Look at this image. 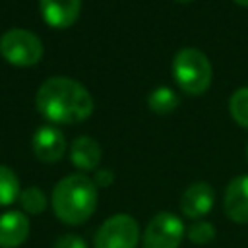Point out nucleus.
Returning a JSON list of instances; mask_svg holds the SVG:
<instances>
[{"instance_id": "1", "label": "nucleus", "mask_w": 248, "mask_h": 248, "mask_svg": "<svg viewBox=\"0 0 248 248\" xmlns=\"http://www.w3.org/2000/svg\"><path fill=\"white\" fill-rule=\"evenodd\" d=\"M35 107L52 124H76L93 112L91 93L76 79L54 76L45 79L35 95Z\"/></svg>"}, {"instance_id": "2", "label": "nucleus", "mask_w": 248, "mask_h": 248, "mask_svg": "<svg viewBox=\"0 0 248 248\" xmlns=\"http://www.w3.org/2000/svg\"><path fill=\"white\" fill-rule=\"evenodd\" d=\"M97 186L93 178L76 172L60 178L52 188L50 205L64 225H81L97 209Z\"/></svg>"}, {"instance_id": "3", "label": "nucleus", "mask_w": 248, "mask_h": 248, "mask_svg": "<svg viewBox=\"0 0 248 248\" xmlns=\"http://www.w3.org/2000/svg\"><path fill=\"white\" fill-rule=\"evenodd\" d=\"M211 62L209 58L194 48L186 46L174 54L172 60V78L176 85L188 95H202L211 85Z\"/></svg>"}, {"instance_id": "4", "label": "nucleus", "mask_w": 248, "mask_h": 248, "mask_svg": "<svg viewBox=\"0 0 248 248\" xmlns=\"http://www.w3.org/2000/svg\"><path fill=\"white\" fill-rule=\"evenodd\" d=\"M0 54L6 62L19 68L35 66L43 56V43L35 33L14 27L0 37Z\"/></svg>"}, {"instance_id": "5", "label": "nucleus", "mask_w": 248, "mask_h": 248, "mask_svg": "<svg viewBox=\"0 0 248 248\" xmlns=\"http://www.w3.org/2000/svg\"><path fill=\"white\" fill-rule=\"evenodd\" d=\"M138 242H141L140 225L126 213L108 217L93 236V248H136Z\"/></svg>"}, {"instance_id": "6", "label": "nucleus", "mask_w": 248, "mask_h": 248, "mask_svg": "<svg viewBox=\"0 0 248 248\" xmlns=\"http://www.w3.org/2000/svg\"><path fill=\"white\" fill-rule=\"evenodd\" d=\"M186 234L184 223L170 211H159L141 234V248H180Z\"/></svg>"}, {"instance_id": "7", "label": "nucleus", "mask_w": 248, "mask_h": 248, "mask_svg": "<svg viewBox=\"0 0 248 248\" xmlns=\"http://www.w3.org/2000/svg\"><path fill=\"white\" fill-rule=\"evenodd\" d=\"M215 202V192L207 182H194L190 184L180 196V211L188 219H202L205 217Z\"/></svg>"}, {"instance_id": "8", "label": "nucleus", "mask_w": 248, "mask_h": 248, "mask_svg": "<svg viewBox=\"0 0 248 248\" xmlns=\"http://www.w3.org/2000/svg\"><path fill=\"white\" fill-rule=\"evenodd\" d=\"M225 215L240 225H248V174L232 178L223 194Z\"/></svg>"}, {"instance_id": "9", "label": "nucleus", "mask_w": 248, "mask_h": 248, "mask_svg": "<svg viewBox=\"0 0 248 248\" xmlns=\"http://www.w3.org/2000/svg\"><path fill=\"white\" fill-rule=\"evenodd\" d=\"M33 153L43 163H56L66 153V138L54 126H41L33 134Z\"/></svg>"}, {"instance_id": "10", "label": "nucleus", "mask_w": 248, "mask_h": 248, "mask_svg": "<svg viewBox=\"0 0 248 248\" xmlns=\"http://www.w3.org/2000/svg\"><path fill=\"white\" fill-rule=\"evenodd\" d=\"M43 19L56 29L70 27L81 10V0H39Z\"/></svg>"}, {"instance_id": "11", "label": "nucleus", "mask_w": 248, "mask_h": 248, "mask_svg": "<svg viewBox=\"0 0 248 248\" xmlns=\"http://www.w3.org/2000/svg\"><path fill=\"white\" fill-rule=\"evenodd\" d=\"M29 219L23 211H6L0 215V248H17L29 236Z\"/></svg>"}, {"instance_id": "12", "label": "nucleus", "mask_w": 248, "mask_h": 248, "mask_svg": "<svg viewBox=\"0 0 248 248\" xmlns=\"http://www.w3.org/2000/svg\"><path fill=\"white\" fill-rule=\"evenodd\" d=\"M101 157H103L101 145L89 136H79L70 143V161L79 170H85V172L97 170Z\"/></svg>"}, {"instance_id": "13", "label": "nucleus", "mask_w": 248, "mask_h": 248, "mask_svg": "<svg viewBox=\"0 0 248 248\" xmlns=\"http://www.w3.org/2000/svg\"><path fill=\"white\" fill-rule=\"evenodd\" d=\"M147 107L157 114H169L178 107V97L170 87H155L147 97Z\"/></svg>"}, {"instance_id": "14", "label": "nucleus", "mask_w": 248, "mask_h": 248, "mask_svg": "<svg viewBox=\"0 0 248 248\" xmlns=\"http://www.w3.org/2000/svg\"><path fill=\"white\" fill-rule=\"evenodd\" d=\"M19 194H21V188L16 172L10 167L0 165V207L14 203L19 198Z\"/></svg>"}, {"instance_id": "15", "label": "nucleus", "mask_w": 248, "mask_h": 248, "mask_svg": "<svg viewBox=\"0 0 248 248\" xmlns=\"http://www.w3.org/2000/svg\"><path fill=\"white\" fill-rule=\"evenodd\" d=\"M17 202H19L23 213H29V215H39V213H43V211L46 209V205H48L45 192H43L41 188H37V186H27V188H23L21 194H19V198H17Z\"/></svg>"}, {"instance_id": "16", "label": "nucleus", "mask_w": 248, "mask_h": 248, "mask_svg": "<svg viewBox=\"0 0 248 248\" xmlns=\"http://www.w3.org/2000/svg\"><path fill=\"white\" fill-rule=\"evenodd\" d=\"M229 110L236 124L248 128V87H240L231 95Z\"/></svg>"}, {"instance_id": "17", "label": "nucleus", "mask_w": 248, "mask_h": 248, "mask_svg": "<svg viewBox=\"0 0 248 248\" xmlns=\"http://www.w3.org/2000/svg\"><path fill=\"white\" fill-rule=\"evenodd\" d=\"M186 236H188V240H190L192 244H209V242L215 240L217 231H215V227H213L209 221L198 219V221H194V223L186 229Z\"/></svg>"}, {"instance_id": "18", "label": "nucleus", "mask_w": 248, "mask_h": 248, "mask_svg": "<svg viewBox=\"0 0 248 248\" xmlns=\"http://www.w3.org/2000/svg\"><path fill=\"white\" fill-rule=\"evenodd\" d=\"M52 248H87L85 240L79 236V234H74V232H68V234H62L54 240Z\"/></svg>"}, {"instance_id": "19", "label": "nucleus", "mask_w": 248, "mask_h": 248, "mask_svg": "<svg viewBox=\"0 0 248 248\" xmlns=\"http://www.w3.org/2000/svg\"><path fill=\"white\" fill-rule=\"evenodd\" d=\"M114 180V174L110 169H101V170H95V176H93V182L97 188H107L110 186Z\"/></svg>"}, {"instance_id": "20", "label": "nucleus", "mask_w": 248, "mask_h": 248, "mask_svg": "<svg viewBox=\"0 0 248 248\" xmlns=\"http://www.w3.org/2000/svg\"><path fill=\"white\" fill-rule=\"evenodd\" d=\"M236 4H240V6H248V0H234Z\"/></svg>"}, {"instance_id": "21", "label": "nucleus", "mask_w": 248, "mask_h": 248, "mask_svg": "<svg viewBox=\"0 0 248 248\" xmlns=\"http://www.w3.org/2000/svg\"><path fill=\"white\" fill-rule=\"evenodd\" d=\"M176 2H180V4H188V2H194V0H176Z\"/></svg>"}, {"instance_id": "22", "label": "nucleus", "mask_w": 248, "mask_h": 248, "mask_svg": "<svg viewBox=\"0 0 248 248\" xmlns=\"http://www.w3.org/2000/svg\"><path fill=\"white\" fill-rule=\"evenodd\" d=\"M246 159H248V145H246Z\"/></svg>"}]
</instances>
